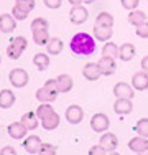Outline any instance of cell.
<instances>
[{"label":"cell","instance_id":"b9f144b4","mask_svg":"<svg viewBox=\"0 0 148 155\" xmlns=\"http://www.w3.org/2000/svg\"><path fill=\"white\" fill-rule=\"evenodd\" d=\"M140 64H142V69L148 71V54H146V56H143V60H142V63H140Z\"/></svg>","mask_w":148,"mask_h":155},{"label":"cell","instance_id":"7402d4cb","mask_svg":"<svg viewBox=\"0 0 148 155\" xmlns=\"http://www.w3.org/2000/svg\"><path fill=\"white\" fill-rule=\"evenodd\" d=\"M114 35V30L109 27H97L94 25V38L97 41H109Z\"/></svg>","mask_w":148,"mask_h":155},{"label":"cell","instance_id":"e0dca14e","mask_svg":"<svg viewBox=\"0 0 148 155\" xmlns=\"http://www.w3.org/2000/svg\"><path fill=\"white\" fill-rule=\"evenodd\" d=\"M59 122H61V117H59L56 110H53L51 114H48L46 117L41 119V127L44 130H54V129H58Z\"/></svg>","mask_w":148,"mask_h":155},{"label":"cell","instance_id":"ac0fdd59","mask_svg":"<svg viewBox=\"0 0 148 155\" xmlns=\"http://www.w3.org/2000/svg\"><path fill=\"white\" fill-rule=\"evenodd\" d=\"M27 130H28V129L21 124V120H20V122H12L8 127H7L8 135H10V137H13V139H17V140L23 139L25 135H27Z\"/></svg>","mask_w":148,"mask_h":155},{"label":"cell","instance_id":"7c38bea8","mask_svg":"<svg viewBox=\"0 0 148 155\" xmlns=\"http://www.w3.org/2000/svg\"><path fill=\"white\" fill-rule=\"evenodd\" d=\"M114 110L118 116H127L133 110V104L132 99H125V97H117L115 102H114Z\"/></svg>","mask_w":148,"mask_h":155},{"label":"cell","instance_id":"60d3db41","mask_svg":"<svg viewBox=\"0 0 148 155\" xmlns=\"http://www.w3.org/2000/svg\"><path fill=\"white\" fill-rule=\"evenodd\" d=\"M17 153V150L13 149V147H3L2 150H0V155H15Z\"/></svg>","mask_w":148,"mask_h":155},{"label":"cell","instance_id":"83f0119b","mask_svg":"<svg viewBox=\"0 0 148 155\" xmlns=\"http://www.w3.org/2000/svg\"><path fill=\"white\" fill-rule=\"evenodd\" d=\"M95 25L97 27H114V17L110 15L109 12H101L97 17H95Z\"/></svg>","mask_w":148,"mask_h":155},{"label":"cell","instance_id":"9a60e30c","mask_svg":"<svg viewBox=\"0 0 148 155\" xmlns=\"http://www.w3.org/2000/svg\"><path fill=\"white\" fill-rule=\"evenodd\" d=\"M97 63H99V66H101V71H102L104 76H112L114 73H115V68H117L115 58H112V56H101V60H99Z\"/></svg>","mask_w":148,"mask_h":155},{"label":"cell","instance_id":"d6986e66","mask_svg":"<svg viewBox=\"0 0 148 155\" xmlns=\"http://www.w3.org/2000/svg\"><path fill=\"white\" fill-rule=\"evenodd\" d=\"M56 84H58V93H69L74 86L72 78L69 74H59L56 78Z\"/></svg>","mask_w":148,"mask_h":155},{"label":"cell","instance_id":"30bf717a","mask_svg":"<svg viewBox=\"0 0 148 155\" xmlns=\"http://www.w3.org/2000/svg\"><path fill=\"white\" fill-rule=\"evenodd\" d=\"M132 86L135 91H146L148 89V71H138L132 76Z\"/></svg>","mask_w":148,"mask_h":155},{"label":"cell","instance_id":"74e56055","mask_svg":"<svg viewBox=\"0 0 148 155\" xmlns=\"http://www.w3.org/2000/svg\"><path fill=\"white\" fill-rule=\"evenodd\" d=\"M105 149L99 143V145H94V147H91V150H89V155H105Z\"/></svg>","mask_w":148,"mask_h":155},{"label":"cell","instance_id":"4fadbf2b","mask_svg":"<svg viewBox=\"0 0 148 155\" xmlns=\"http://www.w3.org/2000/svg\"><path fill=\"white\" fill-rule=\"evenodd\" d=\"M114 96L115 97H125V99H133L135 97V89L133 86L127 83H117L114 86Z\"/></svg>","mask_w":148,"mask_h":155},{"label":"cell","instance_id":"f35d334b","mask_svg":"<svg viewBox=\"0 0 148 155\" xmlns=\"http://www.w3.org/2000/svg\"><path fill=\"white\" fill-rule=\"evenodd\" d=\"M44 2V5L48 7V8H51V10H56L61 7V3H63V0H43Z\"/></svg>","mask_w":148,"mask_h":155},{"label":"cell","instance_id":"3957f363","mask_svg":"<svg viewBox=\"0 0 148 155\" xmlns=\"http://www.w3.org/2000/svg\"><path fill=\"white\" fill-rule=\"evenodd\" d=\"M110 127V119L107 114L104 112H97L91 117V129L94 132H99V134H104L107 132V129Z\"/></svg>","mask_w":148,"mask_h":155},{"label":"cell","instance_id":"4dcf8cb0","mask_svg":"<svg viewBox=\"0 0 148 155\" xmlns=\"http://www.w3.org/2000/svg\"><path fill=\"white\" fill-rule=\"evenodd\" d=\"M53 106H51V102H41V104L38 106V109H36V116L40 117V120L43 119V117H46L48 114L53 112Z\"/></svg>","mask_w":148,"mask_h":155},{"label":"cell","instance_id":"7a4b0ae2","mask_svg":"<svg viewBox=\"0 0 148 155\" xmlns=\"http://www.w3.org/2000/svg\"><path fill=\"white\" fill-rule=\"evenodd\" d=\"M28 46V41L25 36H15L13 40H10V45L7 46V54L10 60H18L21 56L25 50Z\"/></svg>","mask_w":148,"mask_h":155},{"label":"cell","instance_id":"e575fe53","mask_svg":"<svg viewBox=\"0 0 148 155\" xmlns=\"http://www.w3.org/2000/svg\"><path fill=\"white\" fill-rule=\"evenodd\" d=\"M122 7H124L125 10H128V12H132V10H137L140 5V0H120Z\"/></svg>","mask_w":148,"mask_h":155},{"label":"cell","instance_id":"44dd1931","mask_svg":"<svg viewBox=\"0 0 148 155\" xmlns=\"http://www.w3.org/2000/svg\"><path fill=\"white\" fill-rule=\"evenodd\" d=\"M17 101V96H15L10 89H2L0 91V107L2 109H8L12 107Z\"/></svg>","mask_w":148,"mask_h":155},{"label":"cell","instance_id":"8992f818","mask_svg":"<svg viewBox=\"0 0 148 155\" xmlns=\"http://www.w3.org/2000/svg\"><path fill=\"white\" fill-rule=\"evenodd\" d=\"M64 117L69 124H79L84 119V109L77 104H71L64 112Z\"/></svg>","mask_w":148,"mask_h":155},{"label":"cell","instance_id":"277c9868","mask_svg":"<svg viewBox=\"0 0 148 155\" xmlns=\"http://www.w3.org/2000/svg\"><path fill=\"white\" fill-rule=\"evenodd\" d=\"M8 79H10V83H12L13 87H25L28 84L30 78H28V73L25 71L23 68H15L10 71Z\"/></svg>","mask_w":148,"mask_h":155},{"label":"cell","instance_id":"52a82bcc","mask_svg":"<svg viewBox=\"0 0 148 155\" xmlns=\"http://www.w3.org/2000/svg\"><path fill=\"white\" fill-rule=\"evenodd\" d=\"M99 143L105 149L107 153H112V152H115V150H117L118 139H117L115 134H112V132H104V135H101Z\"/></svg>","mask_w":148,"mask_h":155},{"label":"cell","instance_id":"6da1fadb","mask_svg":"<svg viewBox=\"0 0 148 155\" xmlns=\"http://www.w3.org/2000/svg\"><path fill=\"white\" fill-rule=\"evenodd\" d=\"M95 41L97 40L94 36H91L89 33L81 31V33H76L71 38L69 46H71V51L74 54H77V56H91L95 51V48H97Z\"/></svg>","mask_w":148,"mask_h":155},{"label":"cell","instance_id":"bcb514c9","mask_svg":"<svg viewBox=\"0 0 148 155\" xmlns=\"http://www.w3.org/2000/svg\"><path fill=\"white\" fill-rule=\"evenodd\" d=\"M0 61H2V58H0Z\"/></svg>","mask_w":148,"mask_h":155},{"label":"cell","instance_id":"5bb4252c","mask_svg":"<svg viewBox=\"0 0 148 155\" xmlns=\"http://www.w3.org/2000/svg\"><path fill=\"white\" fill-rule=\"evenodd\" d=\"M15 28H17V18L12 13H2L0 15V31L12 33Z\"/></svg>","mask_w":148,"mask_h":155},{"label":"cell","instance_id":"ba28073f","mask_svg":"<svg viewBox=\"0 0 148 155\" xmlns=\"http://www.w3.org/2000/svg\"><path fill=\"white\" fill-rule=\"evenodd\" d=\"M128 149L135 153H143L148 149V137H143V135L137 134L135 137H132L128 140Z\"/></svg>","mask_w":148,"mask_h":155},{"label":"cell","instance_id":"d4e9b609","mask_svg":"<svg viewBox=\"0 0 148 155\" xmlns=\"http://www.w3.org/2000/svg\"><path fill=\"white\" fill-rule=\"evenodd\" d=\"M148 20L145 12H142V10H132L130 15H128V21H130V25H133V27H140L142 23H145V21Z\"/></svg>","mask_w":148,"mask_h":155},{"label":"cell","instance_id":"ffe728a7","mask_svg":"<svg viewBox=\"0 0 148 155\" xmlns=\"http://www.w3.org/2000/svg\"><path fill=\"white\" fill-rule=\"evenodd\" d=\"M135 46L133 43H124L122 46H118V58L122 61H132L135 56Z\"/></svg>","mask_w":148,"mask_h":155},{"label":"cell","instance_id":"836d02e7","mask_svg":"<svg viewBox=\"0 0 148 155\" xmlns=\"http://www.w3.org/2000/svg\"><path fill=\"white\" fill-rule=\"evenodd\" d=\"M12 15L17 18V20H27L28 12H27V10H23V8H20L18 5H13V8H12Z\"/></svg>","mask_w":148,"mask_h":155},{"label":"cell","instance_id":"f1b7e54d","mask_svg":"<svg viewBox=\"0 0 148 155\" xmlns=\"http://www.w3.org/2000/svg\"><path fill=\"white\" fill-rule=\"evenodd\" d=\"M133 130H135L138 135L148 137V117H143V119H138V120H137Z\"/></svg>","mask_w":148,"mask_h":155},{"label":"cell","instance_id":"ee69618b","mask_svg":"<svg viewBox=\"0 0 148 155\" xmlns=\"http://www.w3.org/2000/svg\"><path fill=\"white\" fill-rule=\"evenodd\" d=\"M82 2H84V3H94L95 0H82Z\"/></svg>","mask_w":148,"mask_h":155},{"label":"cell","instance_id":"603a6c76","mask_svg":"<svg viewBox=\"0 0 148 155\" xmlns=\"http://www.w3.org/2000/svg\"><path fill=\"white\" fill-rule=\"evenodd\" d=\"M63 48H64V43H63L61 38H50V41L46 45V53L51 54V56H56L63 51Z\"/></svg>","mask_w":148,"mask_h":155},{"label":"cell","instance_id":"f546056e","mask_svg":"<svg viewBox=\"0 0 148 155\" xmlns=\"http://www.w3.org/2000/svg\"><path fill=\"white\" fill-rule=\"evenodd\" d=\"M102 56H112V58H118V46L115 43L109 41L105 43L102 48Z\"/></svg>","mask_w":148,"mask_h":155},{"label":"cell","instance_id":"ab89813d","mask_svg":"<svg viewBox=\"0 0 148 155\" xmlns=\"http://www.w3.org/2000/svg\"><path fill=\"white\" fill-rule=\"evenodd\" d=\"M44 86H46L50 91H53V93H56V94H58V84H56V79H46Z\"/></svg>","mask_w":148,"mask_h":155},{"label":"cell","instance_id":"d6a6232c","mask_svg":"<svg viewBox=\"0 0 148 155\" xmlns=\"http://www.w3.org/2000/svg\"><path fill=\"white\" fill-rule=\"evenodd\" d=\"M35 0H15V5H18L20 8H23V10H27V12H33L35 10Z\"/></svg>","mask_w":148,"mask_h":155},{"label":"cell","instance_id":"5b68a950","mask_svg":"<svg viewBox=\"0 0 148 155\" xmlns=\"http://www.w3.org/2000/svg\"><path fill=\"white\" fill-rule=\"evenodd\" d=\"M87 17H89V12L84 5H76V7H72L71 12H69V20H71V23H74V25L86 23Z\"/></svg>","mask_w":148,"mask_h":155},{"label":"cell","instance_id":"4316f807","mask_svg":"<svg viewBox=\"0 0 148 155\" xmlns=\"http://www.w3.org/2000/svg\"><path fill=\"white\" fill-rule=\"evenodd\" d=\"M33 64H35L40 71L48 69V66H50V56H48V53H36L35 56H33Z\"/></svg>","mask_w":148,"mask_h":155},{"label":"cell","instance_id":"8d00e7d4","mask_svg":"<svg viewBox=\"0 0 148 155\" xmlns=\"http://www.w3.org/2000/svg\"><path fill=\"white\" fill-rule=\"evenodd\" d=\"M40 153H43V155H54V153H56V147L51 145V143H43Z\"/></svg>","mask_w":148,"mask_h":155},{"label":"cell","instance_id":"2e32d148","mask_svg":"<svg viewBox=\"0 0 148 155\" xmlns=\"http://www.w3.org/2000/svg\"><path fill=\"white\" fill-rule=\"evenodd\" d=\"M21 124L28 129V130H35L38 127V124H41L40 117L36 116V110H28L21 116Z\"/></svg>","mask_w":148,"mask_h":155},{"label":"cell","instance_id":"9c48e42d","mask_svg":"<svg viewBox=\"0 0 148 155\" xmlns=\"http://www.w3.org/2000/svg\"><path fill=\"white\" fill-rule=\"evenodd\" d=\"M82 76L86 78L87 81H97L99 78L102 76L99 63H86L84 68H82Z\"/></svg>","mask_w":148,"mask_h":155},{"label":"cell","instance_id":"8fae6325","mask_svg":"<svg viewBox=\"0 0 148 155\" xmlns=\"http://www.w3.org/2000/svg\"><path fill=\"white\" fill-rule=\"evenodd\" d=\"M41 145H43V142H41V139H40L38 135H28V137L23 140L25 152H28V153H31V155L33 153H40Z\"/></svg>","mask_w":148,"mask_h":155},{"label":"cell","instance_id":"d590c367","mask_svg":"<svg viewBox=\"0 0 148 155\" xmlns=\"http://www.w3.org/2000/svg\"><path fill=\"white\" fill-rule=\"evenodd\" d=\"M137 35L140 36V38H148V20L145 23H142L140 27H137Z\"/></svg>","mask_w":148,"mask_h":155},{"label":"cell","instance_id":"484cf974","mask_svg":"<svg viewBox=\"0 0 148 155\" xmlns=\"http://www.w3.org/2000/svg\"><path fill=\"white\" fill-rule=\"evenodd\" d=\"M33 41L38 46H46L50 41V31L48 30H33Z\"/></svg>","mask_w":148,"mask_h":155},{"label":"cell","instance_id":"7bdbcfd3","mask_svg":"<svg viewBox=\"0 0 148 155\" xmlns=\"http://www.w3.org/2000/svg\"><path fill=\"white\" fill-rule=\"evenodd\" d=\"M68 2L71 3L72 7H76V5H82V3H84L82 0H68Z\"/></svg>","mask_w":148,"mask_h":155},{"label":"cell","instance_id":"f6af8a7d","mask_svg":"<svg viewBox=\"0 0 148 155\" xmlns=\"http://www.w3.org/2000/svg\"><path fill=\"white\" fill-rule=\"evenodd\" d=\"M143 153H148V149H146V150H145V152H143Z\"/></svg>","mask_w":148,"mask_h":155},{"label":"cell","instance_id":"cb8c5ba5","mask_svg":"<svg viewBox=\"0 0 148 155\" xmlns=\"http://www.w3.org/2000/svg\"><path fill=\"white\" fill-rule=\"evenodd\" d=\"M36 99H38L40 102H53L54 99H56V93H53V91H50L46 86L40 87V89H36Z\"/></svg>","mask_w":148,"mask_h":155},{"label":"cell","instance_id":"1f68e13d","mask_svg":"<svg viewBox=\"0 0 148 155\" xmlns=\"http://www.w3.org/2000/svg\"><path fill=\"white\" fill-rule=\"evenodd\" d=\"M33 30H50V23H48L46 18L38 17L31 21V31Z\"/></svg>","mask_w":148,"mask_h":155}]
</instances>
